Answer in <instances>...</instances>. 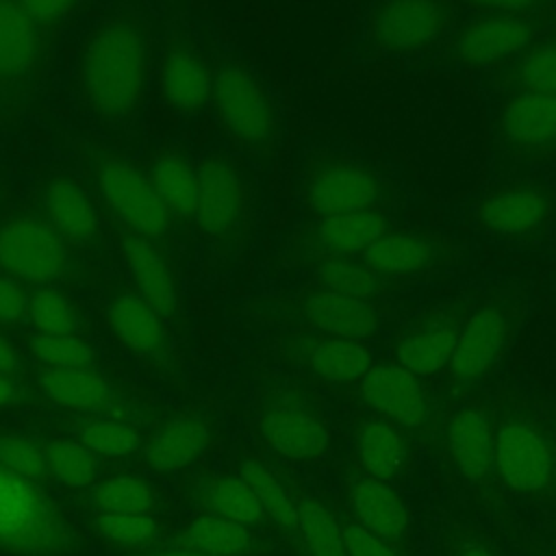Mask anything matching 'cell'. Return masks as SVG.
Returning <instances> with one entry per match:
<instances>
[{
  "label": "cell",
  "mask_w": 556,
  "mask_h": 556,
  "mask_svg": "<svg viewBox=\"0 0 556 556\" xmlns=\"http://www.w3.org/2000/svg\"><path fill=\"white\" fill-rule=\"evenodd\" d=\"M152 37L148 24L130 11L102 17L85 35L74 80L80 104L104 124L132 119L148 91Z\"/></svg>",
  "instance_id": "6da1fadb"
},
{
  "label": "cell",
  "mask_w": 556,
  "mask_h": 556,
  "mask_svg": "<svg viewBox=\"0 0 556 556\" xmlns=\"http://www.w3.org/2000/svg\"><path fill=\"white\" fill-rule=\"evenodd\" d=\"M493 406V463L502 491L556 510V437L549 417L515 391Z\"/></svg>",
  "instance_id": "7a4b0ae2"
},
{
  "label": "cell",
  "mask_w": 556,
  "mask_h": 556,
  "mask_svg": "<svg viewBox=\"0 0 556 556\" xmlns=\"http://www.w3.org/2000/svg\"><path fill=\"white\" fill-rule=\"evenodd\" d=\"M432 445L445 469L486 510L502 508V486L493 463V406L482 393L441 404Z\"/></svg>",
  "instance_id": "3957f363"
},
{
  "label": "cell",
  "mask_w": 556,
  "mask_h": 556,
  "mask_svg": "<svg viewBox=\"0 0 556 556\" xmlns=\"http://www.w3.org/2000/svg\"><path fill=\"white\" fill-rule=\"evenodd\" d=\"M78 532L65 513L28 480L0 465V549L15 556H70Z\"/></svg>",
  "instance_id": "277c9868"
},
{
  "label": "cell",
  "mask_w": 556,
  "mask_h": 556,
  "mask_svg": "<svg viewBox=\"0 0 556 556\" xmlns=\"http://www.w3.org/2000/svg\"><path fill=\"white\" fill-rule=\"evenodd\" d=\"M521 324V306L510 300H489L471 308L445 369L439 404L480 393L495 371Z\"/></svg>",
  "instance_id": "5b68a950"
},
{
  "label": "cell",
  "mask_w": 556,
  "mask_h": 556,
  "mask_svg": "<svg viewBox=\"0 0 556 556\" xmlns=\"http://www.w3.org/2000/svg\"><path fill=\"white\" fill-rule=\"evenodd\" d=\"M224 135L245 148L263 150L278 135V111L263 78L241 61L222 63L211 100Z\"/></svg>",
  "instance_id": "8992f818"
},
{
  "label": "cell",
  "mask_w": 556,
  "mask_h": 556,
  "mask_svg": "<svg viewBox=\"0 0 556 556\" xmlns=\"http://www.w3.org/2000/svg\"><path fill=\"white\" fill-rule=\"evenodd\" d=\"M302 200L317 219L376 211L387 202V182L367 163L343 152H326L306 165Z\"/></svg>",
  "instance_id": "52a82bcc"
},
{
  "label": "cell",
  "mask_w": 556,
  "mask_h": 556,
  "mask_svg": "<svg viewBox=\"0 0 556 556\" xmlns=\"http://www.w3.org/2000/svg\"><path fill=\"white\" fill-rule=\"evenodd\" d=\"M250 187L241 165L226 152H208L198 163L195 226L215 245L228 248L245 232Z\"/></svg>",
  "instance_id": "ba28073f"
},
{
  "label": "cell",
  "mask_w": 556,
  "mask_h": 556,
  "mask_svg": "<svg viewBox=\"0 0 556 556\" xmlns=\"http://www.w3.org/2000/svg\"><path fill=\"white\" fill-rule=\"evenodd\" d=\"M356 387L367 410L432 445L441 419V404L428 393L419 376L395 361L374 363Z\"/></svg>",
  "instance_id": "9c48e42d"
},
{
  "label": "cell",
  "mask_w": 556,
  "mask_h": 556,
  "mask_svg": "<svg viewBox=\"0 0 556 556\" xmlns=\"http://www.w3.org/2000/svg\"><path fill=\"white\" fill-rule=\"evenodd\" d=\"M556 219V189L541 178L521 176L491 187L476 208L478 226L504 241L545 235Z\"/></svg>",
  "instance_id": "30bf717a"
},
{
  "label": "cell",
  "mask_w": 556,
  "mask_h": 556,
  "mask_svg": "<svg viewBox=\"0 0 556 556\" xmlns=\"http://www.w3.org/2000/svg\"><path fill=\"white\" fill-rule=\"evenodd\" d=\"M96 187L106 208L130 235L161 241L172 226V213L159 198L146 169L119 154H106L96 165Z\"/></svg>",
  "instance_id": "8fae6325"
},
{
  "label": "cell",
  "mask_w": 556,
  "mask_h": 556,
  "mask_svg": "<svg viewBox=\"0 0 556 556\" xmlns=\"http://www.w3.org/2000/svg\"><path fill=\"white\" fill-rule=\"evenodd\" d=\"M452 22V0H376L365 22V37L382 54L410 56L441 41Z\"/></svg>",
  "instance_id": "7c38bea8"
},
{
  "label": "cell",
  "mask_w": 556,
  "mask_h": 556,
  "mask_svg": "<svg viewBox=\"0 0 556 556\" xmlns=\"http://www.w3.org/2000/svg\"><path fill=\"white\" fill-rule=\"evenodd\" d=\"M70 265L67 241L43 217H13L0 224V274L48 287L61 280Z\"/></svg>",
  "instance_id": "4fadbf2b"
},
{
  "label": "cell",
  "mask_w": 556,
  "mask_h": 556,
  "mask_svg": "<svg viewBox=\"0 0 556 556\" xmlns=\"http://www.w3.org/2000/svg\"><path fill=\"white\" fill-rule=\"evenodd\" d=\"M471 308V304L454 300L417 313L395 332L391 341L393 361L421 380L443 374Z\"/></svg>",
  "instance_id": "5bb4252c"
},
{
  "label": "cell",
  "mask_w": 556,
  "mask_h": 556,
  "mask_svg": "<svg viewBox=\"0 0 556 556\" xmlns=\"http://www.w3.org/2000/svg\"><path fill=\"white\" fill-rule=\"evenodd\" d=\"M43 70V28L15 0H0V111L33 96Z\"/></svg>",
  "instance_id": "9a60e30c"
},
{
  "label": "cell",
  "mask_w": 556,
  "mask_h": 556,
  "mask_svg": "<svg viewBox=\"0 0 556 556\" xmlns=\"http://www.w3.org/2000/svg\"><path fill=\"white\" fill-rule=\"evenodd\" d=\"M495 135L517 161H556V96L508 91L495 111Z\"/></svg>",
  "instance_id": "2e32d148"
},
{
  "label": "cell",
  "mask_w": 556,
  "mask_h": 556,
  "mask_svg": "<svg viewBox=\"0 0 556 556\" xmlns=\"http://www.w3.org/2000/svg\"><path fill=\"white\" fill-rule=\"evenodd\" d=\"M536 13H478L452 35L450 54L469 67H486L519 56L536 37Z\"/></svg>",
  "instance_id": "e0dca14e"
},
{
  "label": "cell",
  "mask_w": 556,
  "mask_h": 556,
  "mask_svg": "<svg viewBox=\"0 0 556 556\" xmlns=\"http://www.w3.org/2000/svg\"><path fill=\"white\" fill-rule=\"evenodd\" d=\"M215 72L206 52L187 37L172 39L156 70L159 93L178 115H198L213 100Z\"/></svg>",
  "instance_id": "ac0fdd59"
},
{
  "label": "cell",
  "mask_w": 556,
  "mask_h": 556,
  "mask_svg": "<svg viewBox=\"0 0 556 556\" xmlns=\"http://www.w3.org/2000/svg\"><path fill=\"white\" fill-rule=\"evenodd\" d=\"M417 437L367 410L354 424V450L361 469L395 489L410 482L417 465Z\"/></svg>",
  "instance_id": "d6986e66"
},
{
  "label": "cell",
  "mask_w": 556,
  "mask_h": 556,
  "mask_svg": "<svg viewBox=\"0 0 556 556\" xmlns=\"http://www.w3.org/2000/svg\"><path fill=\"white\" fill-rule=\"evenodd\" d=\"M350 513L371 534L395 545L402 552H410L413 523L410 510L400 491L365 471L354 476L348 484Z\"/></svg>",
  "instance_id": "ffe728a7"
},
{
  "label": "cell",
  "mask_w": 556,
  "mask_h": 556,
  "mask_svg": "<svg viewBox=\"0 0 556 556\" xmlns=\"http://www.w3.org/2000/svg\"><path fill=\"white\" fill-rule=\"evenodd\" d=\"M265 443L291 460H315L330 445V430L319 415L300 400H280L271 404L261 421Z\"/></svg>",
  "instance_id": "44dd1931"
},
{
  "label": "cell",
  "mask_w": 556,
  "mask_h": 556,
  "mask_svg": "<svg viewBox=\"0 0 556 556\" xmlns=\"http://www.w3.org/2000/svg\"><path fill=\"white\" fill-rule=\"evenodd\" d=\"M300 317L319 334L367 341L380 330V311L371 300L352 298L324 287L306 291L298 304Z\"/></svg>",
  "instance_id": "7402d4cb"
},
{
  "label": "cell",
  "mask_w": 556,
  "mask_h": 556,
  "mask_svg": "<svg viewBox=\"0 0 556 556\" xmlns=\"http://www.w3.org/2000/svg\"><path fill=\"white\" fill-rule=\"evenodd\" d=\"M119 252L135 285V293H139L163 317H172L180 302V289L174 267L159 250L156 241L128 232L122 237Z\"/></svg>",
  "instance_id": "603a6c76"
},
{
  "label": "cell",
  "mask_w": 556,
  "mask_h": 556,
  "mask_svg": "<svg viewBox=\"0 0 556 556\" xmlns=\"http://www.w3.org/2000/svg\"><path fill=\"white\" fill-rule=\"evenodd\" d=\"M363 258L384 278H410L443 265L445 248L430 235L389 228L363 254Z\"/></svg>",
  "instance_id": "cb8c5ba5"
},
{
  "label": "cell",
  "mask_w": 556,
  "mask_h": 556,
  "mask_svg": "<svg viewBox=\"0 0 556 556\" xmlns=\"http://www.w3.org/2000/svg\"><path fill=\"white\" fill-rule=\"evenodd\" d=\"M295 348L300 363L330 384H358L374 365L371 350L365 341L315 332L300 339Z\"/></svg>",
  "instance_id": "d4e9b609"
},
{
  "label": "cell",
  "mask_w": 556,
  "mask_h": 556,
  "mask_svg": "<svg viewBox=\"0 0 556 556\" xmlns=\"http://www.w3.org/2000/svg\"><path fill=\"white\" fill-rule=\"evenodd\" d=\"M43 219L67 241L87 245L98 235V213L89 193L70 176L46 182L41 195Z\"/></svg>",
  "instance_id": "484cf974"
},
{
  "label": "cell",
  "mask_w": 556,
  "mask_h": 556,
  "mask_svg": "<svg viewBox=\"0 0 556 556\" xmlns=\"http://www.w3.org/2000/svg\"><path fill=\"white\" fill-rule=\"evenodd\" d=\"M391 228L389 217L376 211H356L321 217L313 226V245L319 258L326 256H363L367 248Z\"/></svg>",
  "instance_id": "4316f807"
},
{
  "label": "cell",
  "mask_w": 556,
  "mask_h": 556,
  "mask_svg": "<svg viewBox=\"0 0 556 556\" xmlns=\"http://www.w3.org/2000/svg\"><path fill=\"white\" fill-rule=\"evenodd\" d=\"M211 441V428L204 419L182 415L165 421L148 441L146 463L159 473H174L191 465Z\"/></svg>",
  "instance_id": "83f0119b"
},
{
  "label": "cell",
  "mask_w": 556,
  "mask_h": 556,
  "mask_svg": "<svg viewBox=\"0 0 556 556\" xmlns=\"http://www.w3.org/2000/svg\"><path fill=\"white\" fill-rule=\"evenodd\" d=\"M37 384L52 404L80 413L102 410L111 406L115 397L111 382L93 367H43L37 376Z\"/></svg>",
  "instance_id": "f1b7e54d"
},
{
  "label": "cell",
  "mask_w": 556,
  "mask_h": 556,
  "mask_svg": "<svg viewBox=\"0 0 556 556\" xmlns=\"http://www.w3.org/2000/svg\"><path fill=\"white\" fill-rule=\"evenodd\" d=\"M163 315L139 293H117L106 306V321L115 337L139 354H156L165 341Z\"/></svg>",
  "instance_id": "f546056e"
},
{
  "label": "cell",
  "mask_w": 556,
  "mask_h": 556,
  "mask_svg": "<svg viewBox=\"0 0 556 556\" xmlns=\"http://www.w3.org/2000/svg\"><path fill=\"white\" fill-rule=\"evenodd\" d=\"M254 545V534L248 526L202 515L191 519L176 536L178 549H189L204 556H245Z\"/></svg>",
  "instance_id": "4dcf8cb0"
},
{
  "label": "cell",
  "mask_w": 556,
  "mask_h": 556,
  "mask_svg": "<svg viewBox=\"0 0 556 556\" xmlns=\"http://www.w3.org/2000/svg\"><path fill=\"white\" fill-rule=\"evenodd\" d=\"M152 185L176 217H193L198 204V165L178 150H163L150 167Z\"/></svg>",
  "instance_id": "1f68e13d"
},
{
  "label": "cell",
  "mask_w": 556,
  "mask_h": 556,
  "mask_svg": "<svg viewBox=\"0 0 556 556\" xmlns=\"http://www.w3.org/2000/svg\"><path fill=\"white\" fill-rule=\"evenodd\" d=\"M317 287L345 293L361 300L382 295L393 280L380 276L363 256H326L313 269Z\"/></svg>",
  "instance_id": "d6a6232c"
},
{
  "label": "cell",
  "mask_w": 556,
  "mask_h": 556,
  "mask_svg": "<svg viewBox=\"0 0 556 556\" xmlns=\"http://www.w3.org/2000/svg\"><path fill=\"white\" fill-rule=\"evenodd\" d=\"M500 76L508 91L556 96V35L534 39Z\"/></svg>",
  "instance_id": "836d02e7"
},
{
  "label": "cell",
  "mask_w": 556,
  "mask_h": 556,
  "mask_svg": "<svg viewBox=\"0 0 556 556\" xmlns=\"http://www.w3.org/2000/svg\"><path fill=\"white\" fill-rule=\"evenodd\" d=\"M295 504L300 539L308 556H350L345 547L343 523L324 502L313 495H300Z\"/></svg>",
  "instance_id": "e575fe53"
},
{
  "label": "cell",
  "mask_w": 556,
  "mask_h": 556,
  "mask_svg": "<svg viewBox=\"0 0 556 556\" xmlns=\"http://www.w3.org/2000/svg\"><path fill=\"white\" fill-rule=\"evenodd\" d=\"M202 500L211 515L243 523L248 528L267 519L258 497L241 476L211 478L202 489Z\"/></svg>",
  "instance_id": "d590c367"
},
{
  "label": "cell",
  "mask_w": 556,
  "mask_h": 556,
  "mask_svg": "<svg viewBox=\"0 0 556 556\" xmlns=\"http://www.w3.org/2000/svg\"><path fill=\"white\" fill-rule=\"evenodd\" d=\"M89 504L96 513L152 515L156 508L154 486L137 476H111L89 491Z\"/></svg>",
  "instance_id": "8d00e7d4"
},
{
  "label": "cell",
  "mask_w": 556,
  "mask_h": 556,
  "mask_svg": "<svg viewBox=\"0 0 556 556\" xmlns=\"http://www.w3.org/2000/svg\"><path fill=\"white\" fill-rule=\"evenodd\" d=\"M239 476L250 484L254 495L258 497L267 519H271L280 530L300 536L298 523V504L291 500L282 482L258 460H243L239 467Z\"/></svg>",
  "instance_id": "74e56055"
},
{
  "label": "cell",
  "mask_w": 556,
  "mask_h": 556,
  "mask_svg": "<svg viewBox=\"0 0 556 556\" xmlns=\"http://www.w3.org/2000/svg\"><path fill=\"white\" fill-rule=\"evenodd\" d=\"M48 471L72 489L91 486L100 471L98 454L74 439H52L46 445Z\"/></svg>",
  "instance_id": "f35d334b"
},
{
  "label": "cell",
  "mask_w": 556,
  "mask_h": 556,
  "mask_svg": "<svg viewBox=\"0 0 556 556\" xmlns=\"http://www.w3.org/2000/svg\"><path fill=\"white\" fill-rule=\"evenodd\" d=\"M26 317L39 334H76L78 330V313L72 300L52 285L37 287L30 293Z\"/></svg>",
  "instance_id": "ab89813d"
},
{
  "label": "cell",
  "mask_w": 556,
  "mask_h": 556,
  "mask_svg": "<svg viewBox=\"0 0 556 556\" xmlns=\"http://www.w3.org/2000/svg\"><path fill=\"white\" fill-rule=\"evenodd\" d=\"M28 350L37 363L50 369L91 367L96 361L93 348L78 334H39L28 341Z\"/></svg>",
  "instance_id": "60d3db41"
},
{
  "label": "cell",
  "mask_w": 556,
  "mask_h": 556,
  "mask_svg": "<svg viewBox=\"0 0 556 556\" xmlns=\"http://www.w3.org/2000/svg\"><path fill=\"white\" fill-rule=\"evenodd\" d=\"M78 441L102 456H130L141 447V434L135 426L119 419H91L78 430Z\"/></svg>",
  "instance_id": "b9f144b4"
},
{
  "label": "cell",
  "mask_w": 556,
  "mask_h": 556,
  "mask_svg": "<svg viewBox=\"0 0 556 556\" xmlns=\"http://www.w3.org/2000/svg\"><path fill=\"white\" fill-rule=\"evenodd\" d=\"M93 530L109 543L119 547L139 549L154 541L159 526L152 515H122V513H96Z\"/></svg>",
  "instance_id": "7bdbcfd3"
},
{
  "label": "cell",
  "mask_w": 556,
  "mask_h": 556,
  "mask_svg": "<svg viewBox=\"0 0 556 556\" xmlns=\"http://www.w3.org/2000/svg\"><path fill=\"white\" fill-rule=\"evenodd\" d=\"M0 465L35 482L48 473L43 447L22 434H0Z\"/></svg>",
  "instance_id": "ee69618b"
},
{
  "label": "cell",
  "mask_w": 556,
  "mask_h": 556,
  "mask_svg": "<svg viewBox=\"0 0 556 556\" xmlns=\"http://www.w3.org/2000/svg\"><path fill=\"white\" fill-rule=\"evenodd\" d=\"M439 547L443 556H502L478 528L465 523L447 526L441 532Z\"/></svg>",
  "instance_id": "f6af8a7d"
},
{
  "label": "cell",
  "mask_w": 556,
  "mask_h": 556,
  "mask_svg": "<svg viewBox=\"0 0 556 556\" xmlns=\"http://www.w3.org/2000/svg\"><path fill=\"white\" fill-rule=\"evenodd\" d=\"M341 523H343V536H345V547L350 556H408L406 552L397 549L395 545L365 530L352 517Z\"/></svg>",
  "instance_id": "bcb514c9"
},
{
  "label": "cell",
  "mask_w": 556,
  "mask_h": 556,
  "mask_svg": "<svg viewBox=\"0 0 556 556\" xmlns=\"http://www.w3.org/2000/svg\"><path fill=\"white\" fill-rule=\"evenodd\" d=\"M30 293L24 289V282L0 274V326H13L22 321L28 313Z\"/></svg>",
  "instance_id": "7dc6e473"
},
{
  "label": "cell",
  "mask_w": 556,
  "mask_h": 556,
  "mask_svg": "<svg viewBox=\"0 0 556 556\" xmlns=\"http://www.w3.org/2000/svg\"><path fill=\"white\" fill-rule=\"evenodd\" d=\"M20 9L41 28L61 22L78 0H15Z\"/></svg>",
  "instance_id": "c3c4849f"
},
{
  "label": "cell",
  "mask_w": 556,
  "mask_h": 556,
  "mask_svg": "<svg viewBox=\"0 0 556 556\" xmlns=\"http://www.w3.org/2000/svg\"><path fill=\"white\" fill-rule=\"evenodd\" d=\"M478 13H534L549 0H463Z\"/></svg>",
  "instance_id": "681fc988"
},
{
  "label": "cell",
  "mask_w": 556,
  "mask_h": 556,
  "mask_svg": "<svg viewBox=\"0 0 556 556\" xmlns=\"http://www.w3.org/2000/svg\"><path fill=\"white\" fill-rule=\"evenodd\" d=\"M20 352L17 348L0 332V376H15L20 371Z\"/></svg>",
  "instance_id": "f907efd6"
},
{
  "label": "cell",
  "mask_w": 556,
  "mask_h": 556,
  "mask_svg": "<svg viewBox=\"0 0 556 556\" xmlns=\"http://www.w3.org/2000/svg\"><path fill=\"white\" fill-rule=\"evenodd\" d=\"M20 400V387L11 376H0V408L11 406Z\"/></svg>",
  "instance_id": "816d5d0a"
},
{
  "label": "cell",
  "mask_w": 556,
  "mask_h": 556,
  "mask_svg": "<svg viewBox=\"0 0 556 556\" xmlns=\"http://www.w3.org/2000/svg\"><path fill=\"white\" fill-rule=\"evenodd\" d=\"M137 556H204V554H195V552H189V549H163V552H143V554H137Z\"/></svg>",
  "instance_id": "f5cc1de1"
},
{
  "label": "cell",
  "mask_w": 556,
  "mask_h": 556,
  "mask_svg": "<svg viewBox=\"0 0 556 556\" xmlns=\"http://www.w3.org/2000/svg\"><path fill=\"white\" fill-rule=\"evenodd\" d=\"M547 556H556V536L549 541V547H547Z\"/></svg>",
  "instance_id": "db71d44e"
},
{
  "label": "cell",
  "mask_w": 556,
  "mask_h": 556,
  "mask_svg": "<svg viewBox=\"0 0 556 556\" xmlns=\"http://www.w3.org/2000/svg\"><path fill=\"white\" fill-rule=\"evenodd\" d=\"M549 424H552V430H554V437H556V413L549 415Z\"/></svg>",
  "instance_id": "11a10c76"
}]
</instances>
